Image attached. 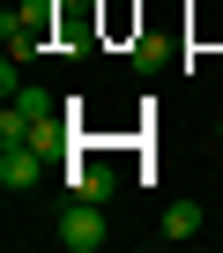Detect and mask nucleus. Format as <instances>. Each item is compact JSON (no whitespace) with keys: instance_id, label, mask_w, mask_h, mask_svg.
Here are the masks:
<instances>
[{"instance_id":"f257e3e1","label":"nucleus","mask_w":223,"mask_h":253,"mask_svg":"<svg viewBox=\"0 0 223 253\" xmlns=\"http://www.w3.org/2000/svg\"><path fill=\"white\" fill-rule=\"evenodd\" d=\"M52 23H60V0H23V8L0 15V38H8L15 60H37V52L52 45Z\"/></svg>"},{"instance_id":"f03ea898","label":"nucleus","mask_w":223,"mask_h":253,"mask_svg":"<svg viewBox=\"0 0 223 253\" xmlns=\"http://www.w3.org/2000/svg\"><path fill=\"white\" fill-rule=\"evenodd\" d=\"M52 238H60L67 253H97V246L112 238V216H104V201H82V194H67V209H60Z\"/></svg>"},{"instance_id":"7ed1b4c3","label":"nucleus","mask_w":223,"mask_h":253,"mask_svg":"<svg viewBox=\"0 0 223 253\" xmlns=\"http://www.w3.org/2000/svg\"><path fill=\"white\" fill-rule=\"evenodd\" d=\"M45 171H52V157L30 149V142H8V149H0V186H8V194H30Z\"/></svg>"},{"instance_id":"20e7f679","label":"nucleus","mask_w":223,"mask_h":253,"mask_svg":"<svg viewBox=\"0 0 223 253\" xmlns=\"http://www.w3.org/2000/svg\"><path fill=\"white\" fill-rule=\"evenodd\" d=\"M45 112H52V97H45V89H30V82H23V89H15V97H8V112H0V142H30V126H37V119H45Z\"/></svg>"},{"instance_id":"39448f33","label":"nucleus","mask_w":223,"mask_h":253,"mask_svg":"<svg viewBox=\"0 0 223 253\" xmlns=\"http://www.w3.org/2000/svg\"><path fill=\"white\" fill-rule=\"evenodd\" d=\"M60 179H67V194H82V201H112V186H119V179H112L97 157H82V149L67 157V171H60Z\"/></svg>"},{"instance_id":"423d86ee","label":"nucleus","mask_w":223,"mask_h":253,"mask_svg":"<svg viewBox=\"0 0 223 253\" xmlns=\"http://www.w3.org/2000/svg\"><path fill=\"white\" fill-rule=\"evenodd\" d=\"M193 231H201V209H193V201H171L164 223H156V238H171V246H186Z\"/></svg>"},{"instance_id":"0eeeda50","label":"nucleus","mask_w":223,"mask_h":253,"mask_svg":"<svg viewBox=\"0 0 223 253\" xmlns=\"http://www.w3.org/2000/svg\"><path fill=\"white\" fill-rule=\"evenodd\" d=\"M134 67H164V45L156 38H134Z\"/></svg>"}]
</instances>
